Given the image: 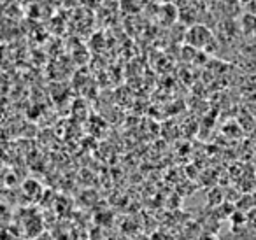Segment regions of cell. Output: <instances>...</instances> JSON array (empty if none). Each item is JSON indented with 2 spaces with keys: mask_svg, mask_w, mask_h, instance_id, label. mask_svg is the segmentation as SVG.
<instances>
[{
  "mask_svg": "<svg viewBox=\"0 0 256 240\" xmlns=\"http://www.w3.org/2000/svg\"><path fill=\"white\" fill-rule=\"evenodd\" d=\"M186 39H188V42L192 44L193 48H204L210 39H212V36H210V32H209V28H207V26L195 25V26H192V28L188 30V36H186Z\"/></svg>",
  "mask_w": 256,
  "mask_h": 240,
  "instance_id": "1",
  "label": "cell"
},
{
  "mask_svg": "<svg viewBox=\"0 0 256 240\" xmlns=\"http://www.w3.org/2000/svg\"><path fill=\"white\" fill-rule=\"evenodd\" d=\"M34 240H54V238L51 236V233L42 232V233H39L37 236H34Z\"/></svg>",
  "mask_w": 256,
  "mask_h": 240,
  "instance_id": "2",
  "label": "cell"
}]
</instances>
